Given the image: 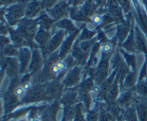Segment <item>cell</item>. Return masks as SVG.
<instances>
[{
  "mask_svg": "<svg viewBox=\"0 0 147 121\" xmlns=\"http://www.w3.org/2000/svg\"><path fill=\"white\" fill-rule=\"evenodd\" d=\"M45 90L46 85H36L34 87H32V88L29 90L22 97V103L24 104H28L46 100Z\"/></svg>",
  "mask_w": 147,
  "mask_h": 121,
  "instance_id": "obj_1",
  "label": "cell"
},
{
  "mask_svg": "<svg viewBox=\"0 0 147 121\" xmlns=\"http://www.w3.org/2000/svg\"><path fill=\"white\" fill-rule=\"evenodd\" d=\"M109 54H104L103 58L94 71L93 79L97 84L100 85L108 77L109 70Z\"/></svg>",
  "mask_w": 147,
  "mask_h": 121,
  "instance_id": "obj_2",
  "label": "cell"
},
{
  "mask_svg": "<svg viewBox=\"0 0 147 121\" xmlns=\"http://www.w3.org/2000/svg\"><path fill=\"white\" fill-rule=\"evenodd\" d=\"M25 14V9L22 4H15L9 7L7 10L5 17L10 25H14Z\"/></svg>",
  "mask_w": 147,
  "mask_h": 121,
  "instance_id": "obj_3",
  "label": "cell"
},
{
  "mask_svg": "<svg viewBox=\"0 0 147 121\" xmlns=\"http://www.w3.org/2000/svg\"><path fill=\"white\" fill-rule=\"evenodd\" d=\"M65 35V32L63 30H60L58 32L56 33L53 37H51L47 44L42 48L43 56L45 57L46 54H50L59 47V46L63 42Z\"/></svg>",
  "mask_w": 147,
  "mask_h": 121,
  "instance_id": "obj_4",
  "label": "cell"
},
{
  "mask_svg": "<svg viewBox=\"0 0 147 121\" xmlns=\"http://www.w3.org/2000/svg\"><path fill=\"white\" fill-rule=\"evenodd\" d=\"M80 73H81V68L78 66H76L70 69L62 80L63 85L68 88L77 85L80 83Z\"/></svg>",
  "mask_w": 147,
  "mask_h": 121,
  "instance_id": "obj_5",
  "label": "cell"
},
{
  "mask_svg": "<svg viewBox=\"0 0 147 121\" xmlns=\"http://www.w3.org/2000/svg\"><path fill=\"white\" fill-rule=\"evenodd\" d=\"M31 50L28 47H22L19 50L18 60L20 65V74H24L28 72L31 61Z\"/></svg>",
  "mask_w": 147,
  "mask_h": 121,
  "instance_id": "obj_6",
  "label": "cell"
},
{
  "mask_svg": "<svg viewBox=\"0 0 147 121\" xmlns=\"http://www.w3.org/2000/svg\"><path fill=\"white\" fill-rule=\"evenodd\" d=\"M63 85L62 83H60L57 79L53 80L49 82L46 85L45 90V99L46 100H53L58 97L59 95L61 94L63 91Z\"/></svg>",
  "mask_w": 147,
  "mask_h": 121,
  "instance_id": "obj_7",
  "label": "cell"
},
{
  "mask_svg": "<svg viewBox=\"0 0 147 121\" xmlns=\"http://www.w3.org/2000/svg\"><path fill=\"white\" fill-rule=\"evenodd\" d=\"M42 65V54L41 51L38 48H36L32 54V58L30 67H29L28 73L32 75L37 73L38 70H40Z\"/></svg>",
  "mask_w": 147,
  "mask_h": 121,
  "instance_id": "obj_8",
  "label": "cell"
},
{
  "mask_svg": "<svg viewBox=\"0 0 147 121\" xmlns=\"http://www.w3.org/2000/svg\"><path fill=\"white\" fill-rule=\"evenodd\" d=\"M4 67L7 71V75L11 77L17 76L18 73H20V65L18 59L15 58H5Z\"/></svg>",
  "mask_w": 147,
  "mask_h": 121,
  "instance_id": "obj_9",
  "label": "cell"
},
{
  "mask_svg": "<svg viewBox=\"0 0 147 121\" xmlns=\"http://www.w3.org/2000/svg\"><path fill=\"white\" fill-rule=\"evenodd\" d=\"M67 8V5L66 4V2H65V1H60V2L57 3L55 6L50 8V9H47V12H48L49 16L54 21H57V20L62 18L63 17V15L65 14Z\"/></svg>",
  "mask_w": 147,
  "mask_h": 121,
  "instance_id": "obj_10",
  "label": "cell"
},
{
  "mask_svg": "<svg viewBox=\"0 0 147 121\" xmlns=\"http://www.w3.org/2000/svg\"><path fill=\"white\" fill-rule=\"evenodd\" d=\"M134 99L136 100V97L134 98V97L133 91L128 89L121 94L120 97L116 100V104L120 108H124L126 109L130 106L133 105L132 102L134 101Z\"/></svg>",
  "mask_w": 147,
  "mask_h": 121,
  "instance_id": "obj_11",
  "label": "cell"
},
{
  "mask_svg": "<svg viewBox=\"0 0 147 121\" xmlns=\"http://www.w3.org/2000/svg\"><path fill=\"white\" fill-rule=\"evenodd\" d=\"M118 70H119V67L116 68L115 70H113V72L111 73V75L109 77H108L100 85V91H99V96H100V97H105V98H106V96L108 91H109V89L111 88V87L112 85H113V82H114L115 76L117 75Z\"/></svg>",
  "mask_w": 147,
  "mask_h": 121,
  "instance_id": "obj_12",
  "label": "cell"
},
{
  "mask_svg": "<svg viewBox=\"0 0 147 121\" xmlns=\"http://www.w3.org/2000/svg\"><path fill=\"white\" fill-rule=\"evenodd\" d=\"M139 121H147V97H139L135 103Z\"/></svg>",
  "mask_w": 147,
  "mask_h": 121,
  "instance_id": "obj_13",
  "label": "cell"
},
{
  "mask_svg": "<svg viewBox=\"0 0 147 121\" xmlns=\"http://www.w3.org/2000/svg\"><path fill=\"white\" fill-rule=\"evenodd\" d=\"M78 95L76 91L69 90L65 93L60 99V103L64 105L65 107H71L78 104Z\"/></svg>",
  "mask_w": 147,
  "mask_h": 121,
  "instance_id": "obj_14",
  "label": "cell"
},
{
  "mask_svg": "<svg viewBox=\"0 0 147 121\" xmlns=\"http://www.w3.org/2000/svg\"><path fill=\"white\" fill-rule=\"evenodd\" d=\"M119 77L116 75V79H115L114 82H113V85H112V86L111 87V88L109 89V90L108 91L106 96V98H105L106 101H107L109 106L114 104L116 99H117L118 95H119Z\"/></svg>",
  "mask_w": 147,
  "mask_h": 121,
  "instance_id": "obj_15",
  "label": "cell"
},
{
  "mask_svg": "<svg viewBox=\"0 0 147 121\" xmlns=\"http://www.w3.org/2000/svg\"><path fill=\"white\" fill-rule=\"evenodd\" d=\"M79 32H80V30L77 31L76 32L73 33V34H70V36L68 37H67V39L63 42L61 48L60 50V52H59V56H60V59L63 58L66 55V54L68 52L72 44H73V41H74L75 39L76 38L77 35L78 34Z\"/></svg>",
  "mask_w": 147,
  "mask_h": 121,
  "instance_id": "obj_16",
  "label": "cell"
},
{
  "mask_svg": "<svg viewBox=\"0 0 147 121\" xmlns=\"http://www.w3.org/2000/svg\"><path fill=\"white\" fill-rule=\"evenodd\" d=\"M50 39L51 37H50V34L49 31L42 30V29H40L34 36L35 42L42 47V48L47 44Z\"/></svg>",
  "mask_w": 147,
  "mask_h": 121,
  "instance_id": "obj_17",
  "label": "cell"
},
{
  "mask_svg": "<svg viewBox=\"0 0 147 121\" xmlns=\"http://www.w3.org/2000/svg\"><path fill=\"white\" fill-rule=\"evenodd\" d=\"M44 5V3H40L38 1H32L25 8V15L28 18H32L39 12L42 7Z\"/></svg>",
  "mask_w": 147,
  "mask_h": 121,
  "instance_id": "obj_18",
  "label": "cell"
},
{
  "mask_svg": "<svg viewBox=\"0 0 147 121\" xmlns=\"http://www.w3.org/2000/svg\"><path fill=\"white\" fill-rule=\"evenodd\" d=\"M56 26L61 28V30H63L64 31L68 32L70 34H73V33L76 32L79 30L76 29L74 24L68 19H63L60 20L57 22Z\"/></svg>",
  "mask_w": 147,
  "mask_h": 121,
  "instance_id": "obj_19",
  "label": "cell"
},
{
  "mask_svg": "<svg viewBox=\"0 0 147 121\" xmlns=\"http://www.w3.org/2000/svg\"><path fill=\"white\" fill-rule=\"evenodd\" d=\"M122 117L125 121H139L137 112H136V106L133 104L125 109L122 114Z\"/></svg>",
  "mask_w": 147,
  "mask_h": 121,
  "instance_id": "obj_20",
  "label": "cell"
},
{
  "mask_svg": "<svg viewBox=\"0 0 147 121\" xmlns=\"http://www.w3.org/2000/svg\"><path fill=\"white\" fill-rule=\"evenodd\" d=\"M72 56L75 59V60L77 61L78 63L82 65L86 62V58H87V53H85L83 50H80L79 46H77V44H76L73 49Z\"/></svg>",
  "mask_w": 147,
  "mask_h": 121,
  "instance_id": "obj_21",
  "label": "cell"
},
{
  "mask_svg": "<svg viewBox=\"0 0 147 121\" xmlns=\"http://www.w3.org/2000/svg\"><path fill=\"white\" fill-rule=\"evenodd\" d=\"M110 14L113 19L118 20V21H123V17H122L121 9L120 7L116 4V2L113 1H111L110 2Z\"/></svg>",
  "mask_w": 147,
  "mask_h": 121,
  "instance_id": "obj_22",
  "label": "cell"
},
{
  "mask_svg": "<svg viewBox=\"0 0 147 121\" xmlns=\"http://www.w3.org/2000/svg\"><path fill=\"white\" fill-rule=\"evenodd\" d=\"M135 42H136V49L139 50V51L142 52L147 54V47L144 39L143 36L138 29H136V34H135Z\"/></svg>",
  "mask_w": 147,
  "mask_h": 121,
  "instance_id": "obj_23",
  "label": "cell"
},
{
  "mask_svg": "<svg viewBox=\"0 0 147 121\" xmlns=\"http://www.w3.org/2000/svg\"><path fill=\"white\" fill-rule=\"evenodd\" d=\"M136 81H137V76H136V71L129 72L123 82V87L127 90L132 88L136 84Z\"/></svg>",
  "mask_w": 147,
  "mask_h": 121,
  "instance_id": "obj_24",
  "label": "cell"
},
{
  "mask_svg": "<svg viewBox=\"0 0 147 121\" xmlns=\"http://www.w3.org/2000/svg\"><path fill=\"white\" fill-rule=\"evenodd\" d=\"M37 22L38 24H40V29L49 31V30L51 28L52 25H53L54 20L50 16L42 15L38 19Z\"/></svg>",
  "mask_w": 147,
  "mask_h": 121,
  "instance_id": "obj_25",
  "label": "cell"
},
{
  "mask_svg": "<svg viewBox=\"0 0 147 121\" xmlns=\"http://www.w3.org/2000/svg\"><path fill=\"white\" fill-rule=\"evenodd\" d=\"M78 95V98L80 99V101H82V103L86 106V108L87 109V112L89 111L90 110V105H91V97H90L88 92L84 91V90L79 89Z\"/></svg>",
  "mask_w": 147,
  "mask_h": 121,
  "instance_id": "obj_26",
  "label": "cell"
},
{
  "mask_svg": "<svg viewBox=\"0 0 147 121\" xmlns=\"http://www.w3.org/2000/svg\"><path fill=\"white\" fill-rule=\"evenodd\" d=\"M135 92L139 97L142 98L147 97V81L142 80L139 82L136 87H135Z\"/></svg>",
  "mask_w": 147,
  "mask_h": 121,
  "instance_id": "obj_27",
  "label": "cell"
},
{
  "mask_svg": "<svg viewBox=\"0 0 147 121\" xmlns=\"http://www.w3.org/2000/svg\"><path fill=\"white\" fill-rule=\"evenodd\" d=\"M129 66L125 63H122L120 65L119 67V70H118L117 76L119 77V82L121 83V85H123V82H124L125 78H126V75L129 74Z\"/></svg>",
  "mask_w": 147,
  "mask_h": 121,
  "instance_id": "obj_28",
  "label": "cell"
},
{
  "mask_svg": "<svg viewBox=\"0 0 147 121\" xmlns=\"http://www.w3.org/2000/svg\"><path fill=\"white\" fill-rule=\"evenodd\" d=\"M123 47L128 50L129 52H135L136 50V42H135V37L134 35L133 32L130 33L127 40L123 43Z\"/></svg>",
  "mask_w": 147,
  "mask_h": 121,
  "instance_id": "obj_29",
  "label": "cell"
},
{
  "mask_svg": "<svg viewBox=\"0 0 147 121\" xmlns=\"http://www.w3.org/2000/svg\"><path fill=\"white\" fill-rule=\"evenodd\" d=\"M2 52L5 57H13V56L18 55L19 50L14 44H9L3 48Z\"/></svg>",
  "mask_w": 147,
  "mask_h": 121,
  "instance_id": "obj_30",
  "label": "cell"
},
{
  "mask_svg": "<svg viewBox=\"0 0 147 121\" xmlns=\"http://www.w3.org/2000/svg\"><path fill=\"white\" fill-rule=\"evenodd\" d=\"M129 28L128 26L125 25V24H121V25L119 26L117 30V37L119 38V41L123 42L127 37L128 34H129Z\"/></svg>",
  "mask_w": 147,
  "mask_h": 121,
  "instance_id": "obj_31",
  "label": "cell"
},
{
  "mask_svg": "<svg viewBox=\"0 0 147 121\" xmlns=\"http://www.w3.org/2000/svg\"><path fill=\"white\" fill-rule=\"evenodd\" d=\"M96 40L93 39V40H85V41H81L79 43V47L80 50H83L85 53H88L90 50H92L93 45L96 44L95 42Z\"/></svg>",
  "mask_w": 147,
  "mask_h": 121,
  "instance_id": "obj_32",
  "label": "cell"
},
{
  "mask_svg": "<svg viewBox=\"0 0 147 121\" xmlns=\"http://www.w3.org/2000/svg\"><path fill=\"white\" fill-rule=\"evenodd\" d=\"M94 88V80L92 77L87 78L79 86V89L86 92H90Z\"/></svg>",
  "mask_w": 147,
  "mask_h": 121,
  "instance_id": "obj_33",
  "label": "cell"
},
{
  "mask_svg": "<svg viewBox=\"0 0 147 121\" xmlns=\"http://www.w3.org/2000/svg\"><path fill=\"white\" fill-rule=\"evenodd\" d=\"M99 110L98 109L93 108L87 112L86 116V121H98Z\"/></svg>",
  "mask_w": 147,
  "mask_h": 121,
  "instance_id": "obj_34",
  "label": "cell"
},
{
  "mask_svg": "<svg viewBox=\"0 0 147 121\" xmlns=\"http://www.w3.org/2000/svg\"><path fill=\"white\" fill-rule=\"evenodd\" d=\"M124 54V57L126 58V63H127V65L129 66L132 68L133 71L136 70V57L134 54H128V53L123 52Z\"/></svg>",
  "mask_w": 147,
  "mask_h": 121,
  "instance_id": "obj_35",
  "label": "cell"
},
{
  "mask_svg": "<svg viewBox=\"0 0 147 121\" xmlns=\"http://www.w3.org/2000/svg\"><path fill=\"white\" fill-rule=\"evenodd\" d=\"M73 121H86V116L82 111V105L78 103L76 106V115Z\"/></svg>",
  "mask_w": 147,
  "mask_h": 121,
  "instance_id": "obj_36",
  "label": "cell"
},
{
  "mask_svg": "<svg viewBox=\"0 0 147 121\" xmlns=\"http://www.w3.org/2000/svg\"><path fill=\"white\" fill-rule=\"evenodd\" d=\"M111 120L112 118L109 112L107 111L106 109H104L101 106L99 109L98 121H111Z\"/></svg>",
  "mask_w": 147,
  "mask_h": 121,
  "instance_id": "obj_37",
  "label": "cell"
},
{
  "mask_svg": "<svg viewBox=\"0 0 147 121\" xmlns=\"http://www.w3.org/2000/svg\"><path fill=\"white\" fill-rule=\"evenodd\" d=\"M71 17L73 19L78 20V21H84L87 19V17L83 13V11H80L79 10H73L71 12Z\"/></svg>",
  "mask_w": 147,
  "mask_h": 121,
  "instance_id": "obj_38",
  "label": "cell"
},
{
  "mask_svg": "<svg viewBox=\"0 0 147 121\" xmlns=\"http://www.w3.org/2000/svg\"><path fill=\"white\" fill-rule=\"evenodd\" d=\"M96 32H92L87 30V29H85V30H83V33H82L81 37H80V40H81V41H85V40H91V38L96 34Z\"/></svg>",
  "mask_w": 147,
  "mask_h": 121,
  "instance_id": "obj_39",
  "label": "cell"
},
{
  "mask_svg": "<svg viewBox=\"0 0 147 121\" xmlns=\"http://www.w3.org/2000/svg\"><path fill=\"white\" fill-rule=\"evenodd\" d=\"M102 51L104 54H109L113 50V45L111 42H104L102 45Z\"/></svg>",
  "mask_w": 147,
  "mask_h": 121,
  "instance_id": "obj_40",
  "label": "cell"
},
{
  "mask_svg": "<svg viewBox=\"0 0 147 121\" xmlns=\"http://www.w3.org/2000/svg\"><path fill=\"white\" fill-rule=\"evenodd\" d=\"M92 22H93V24H96V25H100L102 22H103V17H100L98 14H96V15L93 16L91 18Z\"/></svg>",
  "mask_w": 147,
  "mask_h": 121,
  "instance_id": "obj_41",
  "label": "cell"
},
{
  "mask_svg": "<svg viewBox=\"0 0 147 121\" xmlns=\"http://www.w3.org/2000/svg\"><path fill=\"white\" fill-rule=\"evenodd\" d=\"M14 93L17 97H20V96L24 95V93H25V90L22 87H16L15 89L14 90Z\"/></svg>",
  "mask_w": 147,
  "mask_h": 121,
  "instance_id": "obj_42",
  "label": "cell"
},
{
  "mask_svg": "<svg viewBox=\"0 0 147 121\" xmlns=\"http://www.w3.org/2000/svg\"><path fill=\"white\" fill-rule=\"evenodd\" d=\"M9 42H10L9 39L7 38L6 36L4 35L1 36V48H2V50L5 46H7V44H9Z\"/></svg>",
  "mask_w": 147,
  "mask_h": 121,
  "instance_id": "obj_43",
  "label": "cell"
},
{
  "mask_svg": "<svg viewBox=\"0 0 147 121\" xmlns=\"http://www.w3.org/2000/svg\"><path fill=\"white\" fill-rule=\"evenodd\" d=\"M116 121H125V120H124V119L123 118V117H122V116H121V117H119V118H118Z\"/></svg>",
  "mask_w": 147,
  "mask_h": 121,
  "instance_id": "obj_44",
  "label": "cell"
},
{
  "mask_svg": "<svg viewBox=\"0 0 147 121\" xmlns=\"http://www.w3.org/2000/svg\"><path fill=\"white\" fill-rule=\"evenodd\" d=\"M30 121H42V120H41V119L39 118H36L32 119V120H31Z\"/></svg>",
  "mask_w": 147,
  "mask_h": 121,
  "instance_id": "obj_45",
  "label": "cell"
}]
</instances>
